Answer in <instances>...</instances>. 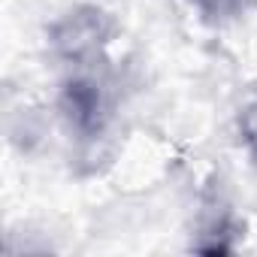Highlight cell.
Returning <instances> with one entry per match:
<instances>
[{
	"mask_svg": "<svg viewBox=\"0 0 257 257\" xmlns=\"http://www.w3.org/2000/svg\"><path fill=\"white\" fill-rule=\"evenodd\" d=\"M67 109H70V118L76 121V127L94 131L97 115H100V94L88 82H73L67 88Z\"/></svg>",
	"mask_w": 257,
	"mask_h": 257,
	"instance_id": "6da1fadb",
	"label": "cell"
},
{
	"mask_svg": "<svg viewBox=\"0 0 257 257\" xmlns=\"http://www.w3.org/2000/svg\"><path fill=\"white\" fill-rule=\"evenodd\" d=\"M197 7L206 16H236L245 7V0H197Z\"/></svg>",
	"mask_w": 257,
	"mask_h": 257,
	"instance_id": "7a4b0ae2",
	"label": "cell"
}]
</instances>
